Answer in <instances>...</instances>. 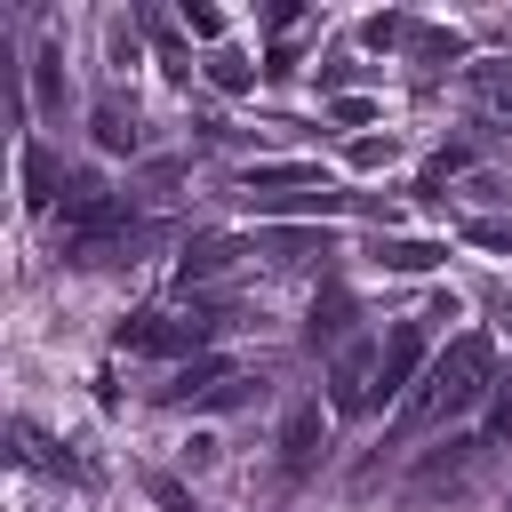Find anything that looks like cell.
Returning <instances> with one entry per match:
<instances>
[{
  "instance_id": "cell-1",
  "label": "cell",
  "mask_w": 512,
  "mask_h": 512,
  "mask_svg": "<svg viewBox=\"0 0 512 512\" xmlns=\"http://www.w3.org/2000/svg\"><path fill=\"white\" fill-rule=\"evenodd\" d=\"M480 392H496V344H488V336H456V344L424 368V384L408 392L400 432H416V424H432V416H464Z\"/></svg>"
},
{
  "instance_id": "cell-2",
  "label": "cell",
  "mask_w": 512,
  "mask_h": 512,
  "mask_svg": "<svg viewBox=\"0 0 512 512\" xmlns=\"http://www.w3.org/2000/svg\"><path fill=\"white\" fill-rule=\"evenodd\" d=\"M224 320H184V312H136V320H120V344L128 352H152V360H200L208 352V336H216Z\"/></svg>"
},
{
  "instance_id": "cell-3",
  "label": "cell",
  "mask_w": 512,
  "mask_h": 512,
  "mask_svg": "<svg viewBox=\"0 0 512 512\" xmlns=\"http://www.w3.org/2000/svg\"><path fill=\"white\" fill-rule=\"evenodd\" d=\"M328 400H336V416L376 408V352H368V344H344V352H336V368H328Z\"/></svg>"
},
{
  "instance_id": "cell-4",
  "label": "cell",
  "mask_w": 512,
  "mask_h": 512,
  "mask_svg": "<svg viewBox=\"0 0 512 512\" xmlns=\"http://www.w3.org/2000/svg\"><path fill=\"white\" fill-rule=\"evenodd\" d=\"M320 448H328V416H320V400H288V416H280V464H288V472H312Z\"/></svg>"
},
{
  "instance_id": "cell-5",
  "label": "cell",
  "mask_w": 512,
  "mask_h": 512,
  "mask_svg": "<svg viewBox=\"0 0 512 512\" xmlns=\"http://www.w3.org/2000/svg\"><path fill=\"white\" fill-rule=\"evenodd\" d=\"M224 384H240V368L224 360V352H200V360H184L176 376H168V400L184 408V400H216Z\"/></svg>"
},
{
  "instance_id": "cell-6",
  "label": "cell",
  "mask_w": 512,
  "mask_h": 512,
  "mask_svg": "<svg viewBox=\"0 0 512 512\" xmlns=\"http://www.w3.org/2000/svg\"><path fill=\"white\" fill-rule=\"evenodd\" d=\"M240 184H248V200H280V192H312V184H328V176H320L312 160H256Z\"/></svg>"
},
{
  "instance_id": "cell-7",
  "label": "cell",
  "mask_w": 512,
  "mask_h": 512,
  "mask_svg": "<svg viewBox=\"0 0 512 512\" xmlns=\"http://www.w3.org/2000/svg\"><path fill=\"white\" fill-rule=\"evenodd\" d=\"M232 256H240V240H224V232H200V240L184 248V264H176V280H184V288H192V280H216V272H224Z\"/></svg>"
},
{
  "instance_id": "cell-8",
  "label": "cell",
  "mask_w": 512,
  "mask_h": 512,
  "mask_svg": "<svg viewBox=\"0 0 512 512\" xmlns=\"http://www.w3.org/2000/svg\"><path fill=\"white\" fill-rule=\"evenodd\" d=\"M352 312H360V304H352V288H336V280H328V288L312 296V344H336V336L352 328Z\"/></svg>"
},
{
  "instance_id": "cell-9",
  "label": "cell",
  "mask_w": 512,
  "mask_h": 512,
  "mask_svg": "<svg viewBox=\"0 0 512 512\" xmlns=\"http://www.w3.org/2000/svg\"><path fill=\"white\" fill-rule=\"evenodd\" d=\"M32 104H40V112H64V48H56V40L32 56Z\"/></svg>"
},
{
  "instance_id": "cell-10",
  "label": "cell",
  "mask_w": 512,
  "mask_h": 512,
  "mask_svg": "<svg viewBox=\"0 0 512 512\" xmlns=\"http://www.w3.org/2000/svg\"><path fill=\"white\" fill-rule=\"evenodd\" d=\"M64 184H72V176H56V160H48L40 144H24V200L48 208V200H64Z\"/></svg>"
},
{
  "instance_id": "cell-11",
  "label": "cell",
  "mask_w": 512,
  "mask_h": 512,
  "mask_svg": "<svg viewBox=\"0 0 512 512\" xmlns=\"http://www.w3.org/2000/svg\"><path fill=\"white\" fill-rule=\"evenodd\" d=\"M440 256H448L440 240H376V264L384 272H432Z\"/></svg>"
},
{
  "instance_id": "cell-12",
  "label": "cell",
  "mask_w": 512,
  "mask_h": 512,
  "mask_svg": "<svg viewBox=\"0 0 512 512\" xmlns=\"http://www.w3.org/2000/svg\"><path fill=\"white\" fill-rule=\"evenodd\" d=\"M464 80H472V96H480L488 112H504V120H512V56H496V64H472Z\"/></svg>"
},
{
  "instance_id": "cell-13",
  "label": "cell",
  "mask_w": 512,
  "mask_h": 512,
  "mask_svg": "<svg viewBox=\"0 0 512 512\" xmlns=\"http://www.w3.org/2000/svg\"><path fill=\"white\" fill-rule=\"evenodd\" d=\"M200 72H208V88H224V96H248V88H256V64H248V56H232V48H216Z\"/></svg>"
},
{
  "instance_id": "cell-14",
  "label": "cell",
  "mask_w": 512,
  "mask_h": 512,
  "mask_svg": "<svg viewBox=\"0 0 512 512\" xmlns=\"http://www.w3.org/2000/svg\"><path fill=\"white\" fill-rule=\"evenodd\" d=\"M96 144H104V152H136V112L104 96V104H96Z\"/></svg>"
},
{
  "instance_id": "cell-15",
  "label": "cell",
  "mask_w": 512,
  "mask_h": 512,
  "mask_svg": "<svg viewBox=\"0 0 512 512\" xmlns=\"http://www.w3.org/2000/svg\"><path fill=\"white\" fill-rule=\"evenodd\" d=\"M272 256L280 264H312V256H328V240L304 232V224H272Z\"/></svg>"
},
{
  "instance_id": "cell-16",
  "label": "cell",
  "mask_w": 512,
  "mask_h": 512,
  "mask_svg": "<svg viewBox=\"0 0 512 512\" xmlns=\"http://www.w3.org/2000/svg\"><path fill=\"white\" fill-rule=\"evenodd\" d=\"M8 440H16V456H24V464H32V472H56V480H64V472H72V456H56V448H48V440H40V432H32V424H8Z\"/></svg>"
},
{
  "instance_id": "cell-17",
  "label": "cell",
  "mask_w": 512,
  "mask_h": 512,
  "mask_svg": "<svg viewBox=\"0 0 512 512\" xmlns=\"http://www.w3.org/2000/svg\"><path fill=\"white\" fill-rule=\"evenodd\" d=\"M488 440H512V368H496V392H488Z\"/></svg>"
},
{
  "instance_id": "cell-18",
  "label": "cell",
  "mask_w": 512,
  "mask_h": 512,
  "mask_svg": "<svg viewBox=\"0 0 512 512\" xmlns=\"http://www.w3.org/2000/svg\"><path fill=\"white\" fill-rule=\"evenodd\" d=\"M360 40H368V48H400V40H416V24H408V16H368Z\"/></svg>"
},
{
  "instance_id": "cell-19",
  "label": "cell",
  "mask_w": 512,
  "mask_h": 512,
  "mask_svg": "<svg viewBox=\"0 0 512 512\" xmlns=\"http://www.w3.org/2000/svg\"><path fill=\"white\" fill-rule=\"evenodd\" d=\"M176 24H184L192 40H224V16H216V8H200V0H184V8H176Z\"/></svg>"
},
{
  "instance_id": "cell-20",
  "label": "cell",
  "mask_w": 512,
  "mask_h": 512,
  "mask_svg": "<svg viewBox=\"0 0 512 512\" xmlns=\"http://www.w3.org/2000/svg\"><path fill=\"white\" fill-rule=\"evenodd\" d=\"M416 56L424 64H456V32H416Z\"/></svg>"
},
{
  "instance_id": "cell-21",
  "label": "cell",
  "mask_w": 512,
  "mask_h": 512,
  "mask_svg": "<svg viewBox=\"0 0 512 512\" xmlns=\"http://www.w3.org/2000/svg\"><path fill=\"white\" fill-rule=\"evenodd\" d=\"M328 120H336V128H368V96H336Z\"/></svg>"
},
{
  "instance_id": "cell-22",
  "label": "cell",
  "mask_w": 512,
  "mask_h": 512,
  "mask_svg": "<svg viewBox=\"0 0 512 512\" xmlns=\"http://www.w3.org/2000/svg\"><path fill=\"white\" fill-rule=\"evenodd\" d=\"M384 160H392V136H360L352 144V168H384Z\"/></svg>"
},
{
  "instance_id": "cell-23",
  "label": "cell",
  "mask_w": 512,
  "mask_h": 512,
  "mask_svg": "<svg viewBox=\"0 0 512 512\" xmlns=\"http://www.w3.org/2000/svg\"><path fill=\"white\" fill-rule=\"evenodd\" d=\"M352 80H360V64H320V88L328 96H352Z\"/></svg>"
},
{
  "instance_id": "cell-24",
  "label": "cell",
  "mask_w": 512,
  "mask_h": 512,
  "mask_svg": "<svg viewBox=\"0 0 512 512\" xmlns=\"http://www.w3.org/2000/svg\"><path fill=\"white\" fill-rule=\"evenodd\" d=\"M472 240H480V248H512V224H496V216H488V224H472Z\"/></svg>"
}]
</instances>
